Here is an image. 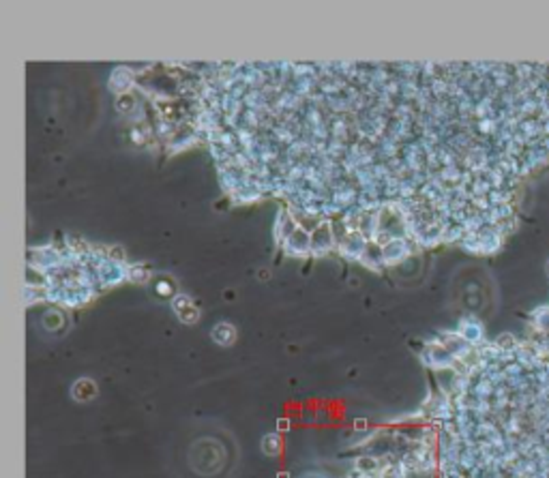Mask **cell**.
I'll use <instances>...</instances> for the list:
<instances>
[{
  "label": "cell",
  "instance_id": "3",
  "mask_svg": "<svg viewBox=\"0 0 549 478\" xmlns=\"http://www.w3.org/2000/svg\"><path fill=\"white\" fill-rule=\"evenodd\" d=\"M279 448H281V440L275 438V435H266L264 438V453L266 455H275V453H279Z\"/></svg>",
  "mask_w": 549,
  "mask_h": 478
},
{
  "label": "cell",
  "instance_id": "2",
  "mask_svg": "<svg viewBox=\"0 0 549 478\" xmlns=\"http://www.w3.org/2000/svg\"><path fill=\"white\" fill-rule=\"evenodd\" d=\"M234 337H236V332L230 324H219L215 330H213V339L217 341L219 346H230L234 343Z\"/></svg>",
  "mask_w": 549,
  "mask_h": 478
},
{
  "label": "cell",
  "instance_id": "1",
  "mask_svg": "<svg viewBox=\"0 0 549 478\" xmlns=\"http://www.w3.org/2000/svg\"><path fill=\"white\" fill-rule=\"evenodd\" d=\"M97 394V386L92 380H80L73 384V397L77 401H88Z\"/></svg>",
  "mask_w": 549,
  "mask_h": 478
}]
</instances>
